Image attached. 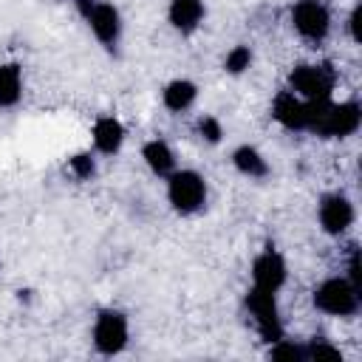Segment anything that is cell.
Wrapping results in <instances>:
<instances>
[{"label":"cell","instance_id":"cell-20","mask_svg":"<svg viewBox=\"0 0 362 362\" xmlns=\"http://www.w3.org/2000/svg\"><path fill=\"white\" fill-rule=\"evenodd\" d=\"M198 136H201L206 144H218V141L223 139V124H221V119H215V116H201V119H198Z\"/></svg>","mask_w":362,"mask_h":362},{"label":"cell","instance_id":"cell-19","mask_svg":"<svg viewBox=\"0 0 362 362\" xmlns=\"http://www.w3.org/2000/svg\"><path fill=\"white\" fill-rule=\"evenodd\" d=\"M68 170H71L79 181H88V178L96 173V161H93L90 153H76V156L68 158Z\"/></svg>","mask_w":362,"mask_h":362},{"label":"cell","instance_id":"cell-22","mask_svg":"<svg viewBox=\"0 0 362 362\" xmlns=\"http://www.w3.org/2000/svg\"><path fill=\"white\" fill-rule=\"evenodd\" d=\"M359 14H362V6H354L351 17H348V31H351V40L359 42Z\"/></svg>","mask_w":362,"mask_h":362},{"label":"cell","instance_id":"cell-1","mask_svg":"<svg viewBox=\"0 0 362 362\" xmlns=\"http://www.w3.org/2000/svg\"><path fill=\"white\" fill-rule=\"evenodd\" d=\"M362 288L356 283H351L345 274L339 277H325L317 288H314V308L328 314V317H354L359 311V294Z\"/></svg>","mask_w":362,"mask_h":362},{"label":"cell","instance_id":"cell-8","mask_svg":"<svg viewBox=\"0 0 362 362\" xmlns=\"http://www.w3.org/2000/svg\"><path fill=\"white\" fill-rule=\"evenodd\" d=\"M317 221L325 235H342L354 223V204L342 192H328L317 204Z\"/></svg>","mask_w":362,"mask_h":362},{"label":"cell","instance_id":"cell-5","mask_svg":"<svg viewBox=\"0 0 362 362\" xmlns=\"http://www.w3.org/2000/svg\"><path fill=\"white\" fill-rule=\"evenodd\" d=\"M246 311L257 328V334L272 345L274 339L283 337V322H280V308H277V294L263 291V288H249L246 291Z\"/></svg>","mask_w":362,"mask_h":362},{"label":"cell","instance_id":"cell-4","mask_svg":"<svg viewBox=\"0 0 362 362\" xmlns=\"http://www.w3.org/2000/svg\"><path fill=\"white\" fill-rule=\"evenodd\" d=\"M291 93H297L305 102L314 99H331L334 90V71L328 65H311V62H300L288 71V85Z\"/></svg>","mask_w":362,"mask_h":362},{"label":"cell","instance_id":"cell-18","mask_svg":"<svg viewBox=\"0 0 362 362\" xmlns=\"http://www.w3.org/2000/svg\"><path fill=\"white\" fill-rule=\"evenodd\" d=\"M269 356H272V359H286V362H305V359H308V351H305V345L288 342V339L280 337V339L272 342Z\"/></svg>","mask_w":362,"mask_h":362},{"label":"cell","instance_id":"cell-17","mask_svg":"<svg viewBox=\"0 0 362 362\" xmlns=\"http://www.w3.org/2000/svg\"><path fill=\"white\" fill-rule=\"evenodd\" d=\"M249 68H252V48H249V45H235V48L226 51V57H223V71H226V74L240 76V74H246Z\"/></svg>","mask_w":362,"mask_h":362},{"label":"cell","instance_id":"cell-11","mask_svg":"<svg viewBox=\"0 0 362 362\" xmlns=\"http://www.w3.org/2000/svg\"><path fill=\"white\" fill-rule=\"evenodd\" d=\"M204 17H206L204 0H170V6H167V20L181 34L198 31L201 23H204Z\"/></svg>","mask_w":362,"mask_h":362},{"label":"cell","instance_id":"cell-2","mask_svg":"<svg viewBox=\"0 0 362 362\" xmlns=\"http://www.w3.org/2000/svg\"><path fill=\"white\" fill-rule=\"evenodd\" d=\"M167 201L178 215H195L206 204V181L198 170H173L167 175Z\"/></svg>","mask_w":362,"mask_h":362},{"label":"cell","instance_id":"cell-16","mask_svg":"<svg viewBox=\"0 0 362 362\" xmlns=\"http://www.w3.org/2000/svg\"><path fill=\"white\" fill-rule=\"evenodd\" d=\"M23 96V71L17 62H0V107H14Z\"/></svg>","mask_w":362,"mask_h":362},{"label":"cell","instance_id":"cell-21","mask_svg":"<svg viewBox=\"0 0 362 362\" xmlns=\"http://www.w3.org/2000/svg\"><path fill=\"white\" fill-rule=\"evenodd\" d=\"M305 351H308V359H339V362H342L339 348H334V345H328V342H322V339H317V337L305 345Z\"/></svg>","mask_w":362,"mask_h":362},{"label":"cell","instance_id":"cell-23","mask_svg":"<svg viewBox=\"0 0 362 362\" xmlns=\"http://www.w3.org/2000/svg\"><path fill=\"white\" fill-rule=\"evenodd\" d=\"M0 266H3V263H0Z\"/></svg>","mask_w":362,"mask_h":362},{"label":"cell","instance_id":"cell-7","mask_svg":"<svg viewBox=\"0 0 362 362\" xmlns=\"http://www.w3.org/2000/svg\"><path fill=\"white\" fill-rule=\"evenodd\" d=\"M82 20L88 23V28L93 31L96 42L105 51H116V45L122 42V14H119V8L113 3L96 0Z\"/></svg>","mask_w":362,"mask_h":362},{"label":"cell","instance_id":"cell-12","mask_svg":"<svg viewBox=\"0 0 362 362\" xmlns=\"http://www.w3.org/2000/svg\"><path fill=\"white\" fill-rule=\"evenodd\" d=\"M90 136H93V147L102 156H116L124 144V124L116 116H99L93 122Z\"/></svg>","mask_w":362,"mask_h":362},{"label":"cell","instance_id":"cell-10","mask_svg":"<svg viewBox=\"0 0 362 362\" xmlns=\"http://www.w3.org/2000/svg\"><path fill=\"white\" fill-rule=\"evenodd\" d=\"M272 116L286 130H297L300 133V130H305V99H300L288 88H283L272 102Z\"/></svg>","mask_w":362,"mask_h":362},{"label":"cell","instance_id":"cell-15","mask_svg":"<svg viewBox=\"0 0 362 362\" xmlns=\"http://www.w3.org/2000/svg\"><path fill=\"white\" fill-rule=\"evenodd\" d=\"M232 164L240 175L246 178H266L269 175V161L263 158V153L252 144H240L232 150Z\"/></svg>","mask_w":362,"mask_h":362},{"label":"cell","instance_id":"cell-9","mask_svg":"<svg viewBox=\"0 0 362 362\" xmlns=\"http://www.w3.org/2000/svg\"><path fill=\"white\" fill-rule=\"evenodd\" d=\"M286 277H288V266H286V260H283V255L277 249L269 246V249H263L252 260V286L255 288H263V291L277 294L283 288Z\"/></svg>","mask_w":362,"mask_h":362},{"label":"cell","instance_id":"cell-3","mask_svg":"<svg viewBox=\"0 0 362 362\" xmlns=\"http://www.w3.org/2000/svg\"><path fill=\"white\" fill-rule=\"evenodd\" d=\"M127 339H130L127 314L119 308H102L93 320V348L102 356H116L127 348Z\"/></svg>","mask_w":362,"mask_h":362},{"label":"cell","instance_id":"cell-14","mask_svg":"<svg viewBox=\"0 0 362 362\" xmlns=\"http://www.w3.org/2000/svg\"><path fill=\"white\" fill-rule=\"evenodd\" d=\"M141 158H144V164L150 167L153 175L167 178V175L175 170V153H173V147H170L164 139H150V141L141 147Z\"/></svg>","mask_w":362,"mask_h":362},{"label":"cell","instance_id":"cell-13","mask_svg":"<svg viewBox=\"0 0 362 362\" xmlns=\"http://www.w3.org/2000/svg\"><path fill=\"white\" fill-rule=\"evenodd\" d=\"M195 99H198V85L192 79H184V76L170 79L164 85V90H161V102L173 113H184L187 107H192Z\"/></svg>","mask_w":362,"mask_h":362},{"label":"cell","instance_id":"cell-6","mask_svg":"<svg viewBox=\"0 0 362 362\" xmlns=\"http://www.w3.org/2000/svg\"><path fill=\"white\" fill-rule=\"evenodd\" d=\"M291 25L308 42H322L331 31V11L322 0H297L291 6Z\"/></svg>","mask_w":362,"mask_h":362}]
</instances>
